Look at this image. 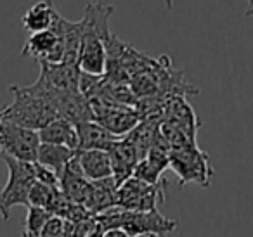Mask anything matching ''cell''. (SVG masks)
Segmentation results:
<instances>
[{
	"instance_id": "cell-1",
	"label": "cell",
	"mask_w": 253,
	"mask_h": 237,
	"mask_svg": "<svg viewBox=\"0 0 253 237\" xmlns=\"http://www.w3.org/2000/svg\"><path fill=\"white\" fill-rule=\"evenodd\" d=\"M9 92L14 95L11 106L2 109V118L14 125L37 130L59 118L56 109V101L59 92H54L42 80H37L33 85H11Z\"/></svg>"
},
{
	"instance_id": "cell-2",
	"label": "cell",
	"mask_w": 253,
	"mask_h": 237,
	"mask_svg": "<svg viewBox=\"0 0 253 237\" xmlns=\"http://www.w3.org/2000/svg\"><path fill=\"white\" fill-rule=\"evenodd\" d=\"M94 218L102 230L122 229L130 237H167L177 229L175 220L167 218L158 209L128 211L115 206Z\"/></svg>"
},
{
	"instance_id": "cell-3",
	"label": "cell",
	"mask_w": 253,
	"mask_h": 237,
	"mask_svg": "<svg viewBox=\"0 0 253 237\" xmlns=\"http://www.w3.org/2000/svg\"><path fill=\"white\" fill-rule=\"evenodd\" d=\"M170 168L179 177L182 187L187 184H198L201 187H208L215 175L208 154L201 151L198 144L193 142L170 149Z\"/></svg>"
},
{
	"instance_id": "cell-4",
	"label": "cell",
	"mask_w": 253,
	"mask_h": 237,
	"mask_svg": "<svg viewBox=\"0 0 253 237\" xmlns=\"http://www.w3.org/2000/svg\"><path fill=\"white\" fill-rule=\"evenodd\" d=\"M9 170L5 185L0 187V216L9 220L14 206L28 208V192L35 182V166L33 163L14 159L11 156H2Z\"/></svg>"
},
{
	"instance_id": "cell-5",
	"label": "cell",
	"mask_w": 253,
	"mask_h": 237,
	"mask_svg": "<svg viewBox=\"0 0 253 237\" xmlns=\"http://www.w3.org/2000/svg\"><path fill=\"white\" fill-rule=\"evenodd\" d=\"M64 18L57 12L52 26L43 32L32 33L21 50V56H28L37 63H63L64 59Z\"/></svg>"
},
{
	"instance_id": "cell-6",
	"label": "cell",
	"mask_w": 253,
	"mask_h": 237,
	"mask_svg": "<svg viewBox=\"0 0 253 237\" xmlns=\"http://www.w3.org/2000/svg\"><path fill=\"white\" fill-rule=\"evenodd\" d=\"M40 147V137L37 130L14 125L0 119V158L11 156L14 159L35 163Z\"/></svg>"
},
{
	"instance_id": "cell-7",
	"label": "cell",
	"mask_w": 253,
	"mask_h": 237,
	"mask_svg": "<svg viewBox=\"0 0 253 237\" xmlns=\"http://www.w3.org/2000/svg\"><path fill=\"white\" fill-rule=\"evenodd\" d=\"M169 185H151L135 177L126 178L116 191V206L128 211H151L165 201Z\"/></svg>"
},
{
	"instance_id": "cell-8",
	"label": "cell",
	"mask_w": 253,
	"mask_h": 237,
	"mask_svg": "<svg viewBox=\"0 0 253 237\" xmlns=\"http://www.w3.org/2000/svg\"><path fill=\"white\" fill-rule=\"evenodd\" d=\"M88 102H90L94 121L104 126L111 135L118 139L125 137L142 119L134 106L116 104L104 99H90Z\"/></svg>"
},
{
	"instance_id": "cell-9",
	"label": "cell",
	"mask_w": 253,
	"mask_h": 237,
	"mask_svg": "<svg viewBox=\"0 0 253 237\" xmlns=\"http://www.w3.org/2000/svg\"><path fill=\"white\" fill-rule=\"evenodd\" d=\"M162 121L175 126L182 133H186L193 142H198V132L201 128V123L198 119L194 109L182 95H173L163 102L162 108Z\"/></svg>"
},
{
	"instance_id": "cell-10",
	"label": "cell",
	"mask_w": 253,
	"mask_h": 237,
	"mask_svg": "<svg viewBox=\"0 0 253 237\" xmlns=\"http://www.w3.org/2000/svg\"><path fill=\"white\" fill-rule=\"evenodd\" d=\"M80 68L68 63H40V80L54 92H80Z\"/></svg>"
},
{
	"instance_id": "cell-11",
	"label": "cell",
	"mask_w": 253,
	"mask_h": 237,
	"mask_svg": "<svg viewBox=\"0 0 253 237\" xmlns=\"http://www.w3.org/2000/svg\"><path fill=\"white\" fill-rule=\"evenodd\" d=\"M108 154L113 166V178L120 187V184H123L126 178H130L134 175V170L139 163V156L135 153L134 146L123 137L116 139V142L109 147Z\"/></svg>"
},
{
	"instance_id": "cell-12",
	"label": "cell",
	"mask_w": 253,
	"mask_h": 237,
	"mask_svg": "<svg viewBox=\"0 0 253 237\" xmlns=\"http://www.w3.org/2000/svg\"><path fill=\"white\" fill-rule=\"evenodd\" d=\"M116 191H118V184L113 177L90 182V192H88V198L85 201V208L94 216L115 208Z\"/></svg>"
},
{
	"instance_id": "cell-13",
	"label": "cell",
	"mask_w": 253,
	"mask_h": 237,
	"mask_svg": "<svg viewBox=\"0 0 253 237\" xmlns=\"http://www.w3.org/2000/svg\"><path fill=\"white\" fill-rule=\"evenodd\" d=\"M75 126H77V135H78L77 151H88V149L109 151V147L118 139V137L111 135L104 126H101L97 121H94V119L82 121Z\"/></svg>"
},
{
	"instance_id": "cell-14",
	"label": "cell",
	"mask_w": 253,
	"mask_h": 237,
	"mask_svg": "<svg viewBox=\"0 0 253 237\" xmlns=\"http://www.w3.org/2000/svg\"><path fill=\"white\" fill-rule=\"evenodd\" d=\"M77 159L82 171H84V175L90 182L113 177V166L108 151H102V149L77 151Z\"/></svg>"
},
{
	"instance_id": "cell-15",
	"label": "cell",
	"mask_w": 253,
	"mask_h": 237,
	"mask_svg": "<svg viewBox=\"0 0 253 237\" xmlns=\"http://www.w3.org/2000/svg\"><path fill=\"white\" fill-rule=\"evenodd\" d=\"M39 137L42 144H56V146L70 147L73 151L78 149L77 126L64 118H56L47 123L43 128L39 130Z\"/></svg>"
},
{
	"instance_id": "cell-16",
	"label": "cell",
	"mask_w": 253,
	"mask_h": 237,
	"mask_svg": "<svg viewBox=\"0 0 253 237\" xmlns=\"http://www.w3.org/2000/svg\"><path fill=\"white\" fill-rule=\"evenodd\" d=\"M56 14H57V9L56 4H54V0H39L37 4H33L23 14L21 25L30 33L43 32V30H49L52 26Z\"/></svg>"
},
{
	"instance_id": "cell-17",
	"label": "cell",
	"mask_w": 253,
	"mask_h": 237,
	"mask_svg": "<svg viewBox=\"0 0 253 237\" xmlns=\"http://www.w3.org/2000/svg\"><path fill=\"white\" fill-rule=\"evenodd\" d=\"M77 151L64 146H56V144H42L40 142L39 153H37V163L42 166L52 170L57 177H61L66 164L75 158Z\"/></svg>"
},
{
	"instance_id": "cell-18",
	"label": "cell",
	"mask_w": 253,
	"mask_h": 237,
	"mask_svg": "<svg viewBox=\"0 0 253 237\" xmlns=\"http://www.w3.org/2000/svg\"><path fill=\"white\" fill-rule=\"evenodd\" d=\"M57 192H59V187H50V185H45L42 182L35 180L28 192V206L49 209V206L52 204Z\"/></svg>"
},
{
	"instance_id": "cell-19",
	"label": "cell",
	"mask_w": 253,
	"mask_h": 237,
	"mask_svg": "<svg viewBox=\"0 0 253 237\" xmlns=\"http://www.w3.org/2000/svg\"><path fill=\"white\" fill-rule=\"evenodd\" d=\"M50 213L43 208H37V206H28V215L25 220V232L26 236L39 237L40 230H42L43 223L49 220Z\"/></svg>"
},
{
	"instance_id": "cell-20",
	"label": "cell",
	"mask_w": 253,
	"mask_h": 237,
	"mask_svg": "<svg viewBox=\"0 0 253 237\" xmlns=\"http://www.w3.org/2000/svg\"><path fill=\"white\" fill-rule=\"evenodd\" d=\"M39 237H66V220L50 215L49 220L43 223Z\"/></svg>"
},
{
	"instance_id": "cell-21",
	"label": "cell",
	"mask_w": 253,
	"mask_h": 237,
	"mask_svg": "<svg viewBox=\"0 0 253 237\" xmlns=\"http://www.w3.org/2000/svg\"><path fill=\"white\" fill-rule=\"evenodd\" d=\"M101 237H130L122 229H106L101 232Z\"/></svg>"
},
{
	"instance_id": "cell-22",
	"label": "cell",
	"mask_w": 253,
	"mask_h": 237,
	"mask_svg": "<svg viewBox=\"0 0 253 237\" xmlns=\"http://www.w3.org/2000/svg\"><path fill=\"white\" fill-rule=\"evenodd\" d=\"M95 223H97V222H95ZM101 232H102V229H101V227L97 225V227H95L94 230H92L90 234H88L87 237H101Z\"/></svg>"
},
{
	"instance_id": "cell-23",
	"label": "cell",
	"mask_w": 253,
	"mask_h": 237,
	"mask_svg": "<svg viewBox=\"0 0 253 237\" xmlns=\"http://www.w3.org/2000/svg\"><path fill=\"white\" fill-rule=\"evenodd\" d=\"M248 9H246V16H253V0H246Z\"/></svg>"
},
{
	"instance_id": "cell-24",
	"label": "cell",
	"mask_w": 253,
	"mask_h": 237,
	"mask_svg": "<svg viewBox=\"0 0 253 237\" xmlns=\"http://www.w3.org/2000/svg\"><path fill=\"white\" fill-rule=\"evenodd\" d=\"M23 237H33V236H26V234H23Z\"/></svg>"
},
{
	"instance_id": "cell-25",
	"label": "cell",
	"mask_w": 253,
	"mask_h": 237,
	"mask_svg": "<svg viewBox=\"0 0 253 237\" xmlns=\"http://www.w3.org/2000/svg\"><path fill=\"white\" fill-rule=\"evenodd\" d=\"M0 119H2V109H0Z\"/></svg>"
}]
</instances>
